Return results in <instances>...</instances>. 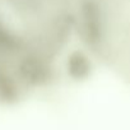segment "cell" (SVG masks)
<instances>
[{"label":"cell","instance_id":"6da1fadb","mask_svg":"<svg viewBox=\"0 0 130 130\" xmlns=\"http://www.w3.org/2000/svg\"><path fill=\"white\" fill-rule=\"evenodd\" d=\"M87 60L75 0H0L2 98L48 89Z\"/></svg>","mask_w":130,"mask_h":130},{"label":"cell","instance_id":"7a4b0ae2","mask_svg":"<svg viewBox=\"0 0 130 130\" xmlns=\"http://www.w3.org/2000/svg\"><path fill=\"white\" fill-rule=\"evenodd\" d=\"M89 60L130 83V0H75Z\"/></svg>","mask_w":130,"mask_h":130}]
</instances>
